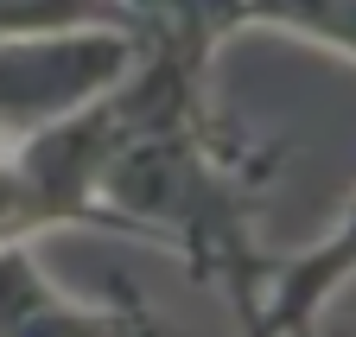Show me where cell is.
Segmentation results:
<instances>
[{
  "label": "cell",
  "instance_id": "cell-5",
  "mask_svg": "<svg viewBox=\"0 0 356 337\" xmlns=\"http://www.w3.org/2000/svg\"><path fill=\"white\" fill-rule=\"evenodd\" d=\"M19 236L38 242V236H51V223H44V204L26 185L19 159L7 153V140H0V242H19Z\"/></svg>",
  "mask_w": 356,
  "mask_h": 337
},
{
  "label": "cell",
  "instance_id": "cell-1",
  "mask_svg": "<svg viewBox=\"0 0 356 337\" xmlns=\"http://www.w3.org/2000/svg\"><path fill=\"white\" fill-rule=\"evenodd\" d=\"M140 58L134 26H70V32H0V140L89 108Z\"/></svg>",
  "mask_w": 356,
  "mask_h": 337
},
{
  "label": "cell",
  "instance_id": "cell-2",
  "mask_svg": "<svg viewBox=\"0 0 356 337\" xmlns=\"http://www.w3.org/2000/svg\"><path fill=\"white\" fill-rule=\"evenodd\" d=\"M153 324V312L134 299V286H115L108 299H83L76 286L51 280L38 261V242H0V337L38 331H134Z\"/></svg>",
  "mask_w": 356,
  "mask_h": 337
},
{
  "label": "cell",
  "instance_id": "cell-4",
  "mask_svg": "<svg viewBox=\"0 0 356 337\" xmlns=\"http://www.w3.org/2000/svg\"><path fill=\"white\" fill-rule=\"evenodd\" d=\"M70 26H134L121 0H0V32H70Z\"/></svg>",
  "mask_w": 356,
  "mask_h": 337
},
{
  "label": "cell",
  "instance_id": "cell-3",
  "mask_svg": "<svg viewBox=\"0 0 356 337\" xmlns=\"http://www.w3.org/2000/svg\"><path fill=\"white\" fill-rule=\"evenodd\" d=\"M350 268H356V204L337 210V223L318 242L293 248V255H267L242 318L254 331H274V337L280 331H305V324H318V312L350 286Z\"/></svg>",
  "mask_w": 356,
  "mask_h": 337
}]
</instances>
